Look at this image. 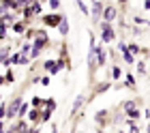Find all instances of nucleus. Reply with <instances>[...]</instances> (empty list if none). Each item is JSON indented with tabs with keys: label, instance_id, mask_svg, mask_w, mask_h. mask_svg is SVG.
<instances>
[{
	"label": "nucleus",
	"instance_id": "nucleus-11",
	"mask_svg": "<svg viewBox=\"0 0 150 133\" xmlns=\"http://www.w3.org/2000/svg\"><path fill=\"white\" fill-rule=\"evenodd\" d=\"M58 30H60V34H62V37H67V34H69V22H67V19H62V22H60V26H58Z\"/></svg>",
	"mask_w": 150,
	"mask_h": 133
},
{
	"label": "nucleus",
	"instance_id": "nucleus-32",
	"mask_svg": "<svg viewBox=\"0 0 150 133\" xmlns=\"http://www.w3.org/2000/svg\"><path fill=\"white\" fill-rule=\"evenodd\" d=\"M0 133H4V122L0 120Z\"/></svg>",
	"mask_w": 150,
	"mask_h": 133
},
{
	"label": "nucleus",
	"instance_id": "nucleus-24",
	"mask_svg": "<svg viewBox=\"0 0 150 133\" xmlns=\"http://www.w3.org/2000/svg\"><path fill=\"white\" fill-rule=\"evenodd\" d=\"M43 99H39V97H35V99H32V105H35V107H39V105H43Z\"/></svg>",
	"mask_w": 150,
	"mask_h": 133
},
{
	"label": "nucleus",
	"instance_id": "nucleus-36",
	"mask_svg": "<svg viewBox=\"0 0 150 133\" xmlns=\"http://www.w3.org/2000/svg\"><path fill=\"white\" fill-rule=\"evenodd\" d=\"M94 2H97V0H94Z\"/></svg>",
	"mask_w": 150,
	"mask_h": 133
},
{
	"label": "nucleus",
	"instance_id": "nucleus-8",
	"mask_svg": "<svg viewBox=\"0 0 150 133\" xmlns=\"http://www.w3.org/2000/svg\"><path fill=\"white\" fill-rule=\"evenodd\" d=\"M45 69H47V71H50L52 75H56V73L60 71V67H58V62H54V60H47V62H45Z\"/></svg>",
	"mask_w": 150,
	"mask_h": 133
},
{
	"label": "nucleus",
	"instance_id": "nucleus-33",
	"mask_svg": "<svg viewBox=\"0 0 150 133\" xmlns=\"http://www.w3.org/2000/svg\"><path fill=\"white\" fill-rule=\"evenodd\" d=\"M118 2H120V4H127V2H129V0H118Z\"/></svg>",
	"mask_w": 150,
	"mask_h": 133
},
{
	"label": "nucleus",
	"instance_id": "nucleus-13",
	"mask_svg": "<svg viewBox=\"0 0 150 133\" xmlns=\"http://www.w3.org/2000/svg\"><path fill=\"white\" fill-rule=\"evenodd\" d=\"M127 114H129L131 120H137V118L142 116V112H139V107H135V110H131V112H127Z\"/></svg>",
	"mask_w": 150,
	"mask_h": 133
},
{
	"label": "nucleus",
	"instance_id": "nucleus-18",
	"mask_svg": "<svg viewBox=\"0 0 150 133\" xmlns=\"http://www.w3.org/2000/svg\"><path fill=\"white\" fill-rule=\"evenodd\" d=\"M125 84H127L129 88H135V78H133L131 73H127V80H125Z\"/></svg>",
	"mask_w": 150,
	"mask_h": 133
},
{
	"label": "nucleus",
	"instance_id": "nucleus-2",
	"mask_svg": "<svg viewBox=\"0 0 150 133\" xmlns=\"http://www.w3.org/2000/svg\"><path fill=\"white\" fill-rule=\"evenodd\" d=\"M62 19H64V17L58 15V13H50V15H43V24H45L47 28H58Z\"/></svg>",
	"mask_w": 150,
	"mask_h": 133
},
{
	"label": "nucleus",
	"instance_id": "nucleus-14",
	"mask_svg": "<svg viewBox=\"0 0 150 133\" xmlns=\"http://www.w3.org/2000/svg\"><path fill=\"white\" fill-rule=\"evenodd\" d=\"M103 120H107V112H105V110H101V112H97V122H99V124H103Z\"/></svg>",
	"mask_w": 150,
	"mask_h": 133
},
{
	"label": "nucleus",
	"instance_id": "nucleus-3",
	"mask_svg": "<svg viewBox=\"0 0 150 133\" xmlns=\"http://www.w3.org/2000/svg\"><path fill=\"white\" fill-rule=\"evenodd\" d=\"M103 2H99V0H97V2H92V19H94V22H103Z\"/></svg>",
	"mask_w": 150,
	"mask_h": 133
},
{
	"label": "nucleus",
	"instance_id": "nucleus-19",
	"mask_svg": "<svg viewBox=\"0 0 150 133\" xmlns=\"http://www.w3.org/2000/svg\"><path fill=\"white\" fill-rule=\"evenodd\" d=\"M135 65H137V73L139 75H146V62L139 60V62H135Z\"/></svg>",
	"mask_w": 150,
	"mask_h": 133
},
{
	"label": "nucleus",
	"instance_id": "nucleus-28",
	"mask_svg": "<svg viewBox=\"0 0 150 133\" xmlns=\"http://www.w3.org/2000/svg\"><path fill=\"white\" fill-rule=\"evenodd\" d=\"M4 80H6V82H13V73H11V71H6V78H4Z\"/></svg>",
	"mask_w": 150,
	"mask_h": 133
},
{
	"label": "nucleus",
	"instance_id": "nucleus-4",
	"mask_svg": "<svg viewBox=\"0 0 150 133\" xmlns=\"http://www.w3.org/2000/svg\"><path fill=\"white\" fill-rule=\"evenodd\" d=\"M118 17V9H116L114 4H110V6H105V11H103V22H114V19Z\"/></svg>",
	"mask_w": 150,
	"mask_h": 133
},
{
	"label": "nucleus",
	"instance_id": "nucleus-17",
	"mask_svg": "<svg viewBox=\"0 0 150 133\" xmlns=\"http://www.w3.org/2000/svg\"><path fill=\"white\" fill-rule=\"evenodd\" d=\"M112 78H114V80H120V78H122V69H120V67H114V69H112Z\"/></svg>",
	"mask_w": 150,
	"mask_h": 133
},
{
	"label": "nucleus",
	"instance_id": "nucleus-35",
	"mask_svg": "<svg viewBox=\"0 0 150 133\" xmlns=\"http://www.w3.org/2000/svg\"><path fill=\"white\" fill-rule=\"evenodd\" d=\"M0 99H2V95H0Z\"/></svg>",
	"mask_w": 150,
	"mask_h": 133
},
{
	"label": "nucleus",
	"instance_id": "nucleus-30",
	"mask_svg": "<svg viewBox=\"0 0 150 133\" xmlns=\"http://www.w3.org/2000/svg\"><path fill=\"white\" fill-rule=\"evenodd\" d=\"M52 133H60V131H58V127H56V124H52Z\"/></svg>",
	"mask_w": 150,
	"mask_h": 133
},
{
	"label": "nucleus",
	"instance_id": "nucleus-27",
	"mask_svg": "<svg viewBox=\"0 0 150 133\" xmlns=\"http://www.w3.org/2000/svg\"><path fill=\"white\" fill-rule=\"evenodd\" d=\"M30 58H28V56H26V54H19V65H26V62H28Z\"/></svg>",
	"mask_w": 150,
	"mask_h": 133
},
{
	"label": "nucleus",
	"instance_id": "nucleus-25",
	"mask_svg": "<svg viewBox=\"0 0 150 133\" xmlns=\"http://www.w3.org/2000/svg\"><path fill=\"white\" fill-rule=\"evenodd\" d=\"M45 105L50 107V110H56V101H54V99H47V101H45Z\"/></svg>",
	"mask_w": 150,
	"mask_h": 133
},
{
	"label": "nucleus",
	"instance_id": "nucleus-23",
	"mask_svg": "<svg viewBox=\"0 0 150 133\" xmlns=\"http://www.w3.org/2000/svg\"><path fill=\"white\" fill-rule=\"evenodd\" d=\"M47 4H50V9H52V11H56L58 6H60V0H47Z\"/></svg>",
	"mask_w": 150,
	"mask_h": 133
},
{
	"label": "nucleus",
	"instance_id": "nucleus-16",
	"mask_svg": "<svg viewBox=\"0 0 150 133\" xmlns=\"http://www.w3.org/2000/svg\"><path fill=\"white\" fill-rule=\"evenodd\" d=\"M9 60V47H2L0 50V62H6Z\"/></svg>",
	"mask_w": 150,
	"mask_h": 133
},
{
	"label": "nucleus",
	"instance_id": "nucleus-31",
	"mask_svg": "<svg viewBox=\"0 0 150 133\" xmlns=\"http://www.w3.org/2000/svg\"><path fill=\"white\" fill-rule=\"evenodd\" d=\"M24 133H39V131H37V129H26Z\"/></svg>",
	"mask_w": 150,
	"mask_h": 133
},
{
	"label": "nucleus",
	"instance_id": "nucleus-5",
	"mask_svg": "<svg viewBox=\"0 0 150 133\" xmlns=\"http://www.w3.org/2000/svg\"><path fill=\"white\" fill-rule=\"evenodd\" d=\"M19 107H22V101H19V99H15V101H13L9 107H6V116H9V118H15V116L19 114Z\"/></svg>",
	"mask_w": 150,
	"mask_h": 133
},
{
	"label": "nucleus",
	"instance_id": "nucleus-29",
	"mask_svg": "<svg viewBox=\"0 0 150 133\" xmlns=\"http://www.w3.org/2000/svg\"><path fill=\"white\" fill-rule=\"evenodd\" d=\"M144 9H146V11H150V0H146V2H144Z\"/></svg>",
	"mask_w": 150,
	"mask_h": 133
},
{
	"label": "nucleus",
	"instance_id": "nucleus-21",
	"mask_svg": "<svg viewBox=\"0 0 150 133\" xmlns=\"http://www.w3.org/2000/svg\"><path fill=\"white\" fill-rule=\"evenodd\" d=\"M28 112H30V105L28 103H22V107H19V118H22L24 114H28Z\"/></svg>",
	"mask_w": 150,
	"mask_h": 133
},
{
	"label": "nucleus",
	"instance_id": "nucleus-7",
	"mask_svg": "<svg viewBox=\"0 0 150 133\" xmlns=\"http://www.w3.org/2000/svg\"><path fill=\"white\" fill-rule=\"evenodd\" d=\"M84 101H86V97L84 95H79L77 99H75V103H73V110H71V116H75L77 112L81 110V105H84Z\"/></svg>",
	"mask_w": 150,
	"mask_h": 133
},
{
	"label": "nucleus",
	"instance_id": "nucleus-12",
	"mask_svg": "<svg viewBox=\"0 0 150 133\" xmlns=\"http://www.w3.org/2000/svg\"><path fill=\"white\" fill-rule=\"evenodd\" d=\"M135 107H137V103H135L133 99H129V101L122 103V110H125V112H131V110H135Z\"/></svg>",
	"mask_w": 150,
	"mask_h": 133
},
{
	"label": "nucleus",
	"instance_id": "nucleus-20",
	"mask_svg": "<svg viewBox=\"0 0 150 133\" xmlns=\"http://www.w3.org/2000/svg\"><path fill=\"white\" fill-rule=\"evenodd\" d=\"M127 124L131 127V133H139V127H137V122H135V120H127Z\"/></svg>",
	"mask_w": 150,
	"mask_h": 133
},
{
	"label": "nucleus",
	"instance_id": "nucleus-34",
	"mask_svg": "<svg viewBox=\"0 0 150 133\" xmlns=\"http://www.w3.org/2000/svg\"><path fill=\"white\" fill-rule=\"evenodd\" d=\"M148 133H150V124H148Z\"/></svg>",
	"mask_w": 150,
	"mask_h": 133
},
{
	"label": "nucleus",
	"instance_id": "nucleus-15",
	"mask_svg": "<svg viewBox=\"0 0 150 133\" xmlns=\"http://www.w3.org/2000/svg\"><path fill=\"white\" fill-rule=\"evenodd\" d=\"M13 30H15L17 34H22V32L26 30V26H24L22 22H13Z\"/></svg>",
	"mask_w": 150,
	"mask_h": 133
},
{
	"label": "nucleus",
	"instance_id": "nucleus-6",
	"mask_svg": "<svg viewBox=\"0 0 150 133\" xmlns=\"http://www.w3.org/2000/svg\"><path fill=\"white\" fill-rule=\"evenodd\" d=\"M105 62H107V52H105V47H103V45H99V47H97V65H99V67H103Z\"/></svg>",
	"mask_w": 150,
	"mask_h": 133
},
{
	"label": "nucleus",
	"instance_id": "nucleus-1",
	"mask_svg": "<svg viewBox=\"0 0 150 133\" xmlns=\"http://www.w3.org/2000/svg\"><path fill=\"white\" fill-rule=\"evenodd\" d=\"M116 39V34H114V28L110 22H101V41L103 43H112V41Z\"/></svg>",
	"mask_w": 150,
	"mask_h": 133
},
{
	"label": "nucleus",
	"instance_id": "nucleus-9",
	"mask_svg": "<svg viewBox=\"0 0 150 133\" xmlns=\"http://www.w3.org/2000/svg\"><path fill=\"white\" fill-rule=\"evenodd\" d=\"M28 116H30V120H32V122H39V120H43V116H41V112H39V107H35V110H30V112H28Z\"/></svg>",
	"mask_w": 150,
	"mask_h": 133
},
{
	"label": "nucleus",
	"instance_id": "nucleus-22",
	"mask_svg": "<svg viewBox=\"0 0 150 133\" xmlns=\"http://www.w3.org/2000/svg\"><path fill=\"white\" fill-rule=\"evenodd\" d=\"M77 6H79V11L84 13V15H88V6H86V2H84V0H77Z\"/></svg>",
	"mask_w": 150,
	"mask_h": 133
},
{
	"label": "nucleus",
	"instance_id": "nucleus-10",
	"mask_svg": "<svg viewBox=\"0 0 150 133\" xmlns=\"http://www.w3.org/2000/svg\"><path fill=\"white\" fill-rule=\"evenodd\" d=\"M122 58H125V62H127V65H135V56L131 54V50L122 52Z\"/></svg>",
	"mask_w": 150,
	"mask_h": 133
},
{
	"label": "nucleus",
	"instance_id": "nucleus-26",
	"mask_svg": "<svg viewBox=\"0 0 150 133\" xmlns=\"http://www.w3.org/2000/svg\"><path fill=\"white\" fill-rule=\"evenodd\" d=\"M2 118H6V105H4V103L0 105V120H2Z\"/></svg>",
	"mask_w": 150,
	"mask_h": 133
}]
</instances>
